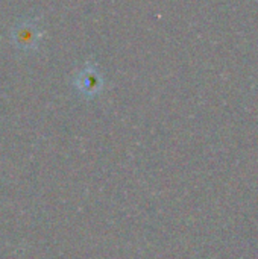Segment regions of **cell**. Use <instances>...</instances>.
Returning a JSON list of instances; mask_svg holds the SVG:
<instances>
[{
  "label": "cell",
  "mask_w": 258,
  "mask_h": 259,
  "mask_svg": "<svg viewBox=\"0 0 258 259\" xmlns=\"http://www.w3.org/2000/svg\"><path fill=\"white\" fill-rule=\"evenodd\" d=\"M15 38L23 49H29L36 39V30L32 26H21L15 32Z\"/></svg>",
  "instance_id": "1"
}]
</instances>
